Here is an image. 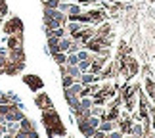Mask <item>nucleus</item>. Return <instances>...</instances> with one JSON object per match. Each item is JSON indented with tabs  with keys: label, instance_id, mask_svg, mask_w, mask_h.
<instances>
[{
	"label": "nucleus",
	"instance_id": "f257e3e1",
	"mask_svg": "<svg viewBox=\"0 0 155 138\" xmlns=\"http://www.w3.org/2000/svg\"><path fill=\"white\" fill-rule=\"evenodd\" d=\"M21 31H23V23H21L19 17H12L10 21L4 23V33L6 35H17Z\"/></svg>",
	"mask_w": 155,
	"mask_h": 138
},
{
	"label": "nucleus",
	"instance_id": "f03ea898",
	"mask_svg": "<svg viewBox=\"0 0 155 138\" xmlns=\"http://www.w3.org/2000/svg\"><path fill=\"white\" fill-rule=\"evenodd\" d=\"M88 17H90V23H102L105 19V12L104 10H92V12H88Z\"/></svg>",
	"mask_w": 155,
	"mask_h": 138
},
{
	"label": "nucleus",
	"instance_id": "7ed1b4c3",
	"mask_svg": "<svg viewBox=\"0 0 155 138\" xmlns=\"http://www.w3.org/2000/svg\"><path fill=\"white\" fill-rule=\"evenodd\" d=\"M23 81H25L27 85L33 88V90H37V88L42 86V81H40L38 77H35V75H27V77H23Z\"/></svg>",
	"mask_w": 155,
	"mask_h": 138
},
{
	"label": "nucleus",
	"instance_id": "20e7f679",
	"mask_svg": "<svg viewBox=\"0 0 155 138\" xmlns=\"http://www.w3.org/2000/svg\"><path fill=\"white\" fill-rule=\"evenodd\" d=\"M21 33H17V35H10V40H8V46H10V50H15V48H21Z\"/></svg>",
	"mask_w": 155,
	"mask_h": 138
},
{
	"label": "nucleus",
	"instance_id": "39448f33",
	"mask_svg": "<svg viewBox=\"0 0 155 138\" xmlns=\"http://www.w3.org/2000/svg\"><path fill=\"white\" fill-rule=\"evenodd\" d=\"M96 35L98 37H109L111 35V25L109 23H102V25L96 29Z\"/></svg>",
	"mask_w": 155,
	"mask_h": 138
},
{
	"label": "nucleus",
	"instance_id": "423d86ee",
	"mask_svg": "<svg viewBox=\"0 0 155 138\" xmlns=\"http://www.w3.org/2000/svg\"><path fill=\"white\" fill-rule=\"evenodd\" d=\"M100 77L98 75H94V73H84V75H81V82L82 85H92V82H98Z\"/></svg>",
	"mask_w": 155,
	"mask_h": 138
},
{
	"label": "nucleus",
	"instance_id": "0eeeda50",
	"mask_svg": "<svg viewBox=\"0 0 155 138\" xmlns=\"http://www.w3.org/2000/svg\"><path fill=\"white\" fill-rule=\"evenodd\" d=\"M54 59H56L58 65H63L65 62H67V54H65V52H58V54H54Z\"/></svg>",
	"mask_w": 155,
	"mask_h": 138
},
{
	"label": "nucleus",
	"instance_id": "6e6552de",
	"mask_svg": "<svg viewBox=\"0 0 155 138\" xmlns=\"http://www.w3.org/2000/svg\"><path fill=\"white\" fill-rule=\"evenodd\" d=\"M67 65H79V56L77 54H67Z\"/></svg>",
	"mask_w": 155,
	"mask_h": 138
},
{
	"label": "nucleus",
	"instance_id": "1a4fd4ad",
	"mask_svg": "<svg viewBox=\"0 0 155 138\" xmlns=\"http://www.w3.org/2000/svg\"><path fill=\"white\" fill-rule=\"evenodd\" d=\"M73 82H75V79H73L71 75H63V86H65V88H69Z\"/></svg>",
	"mask_w": 155,
	"mask_h": 138
},
{
	"label": "nucleus",
	"instance_id": "9d476101",
	"mask_svg": "<svg viewBox=\"0 0 155 138\" xmlns=\"http://www.w3.org/2000/svg\"><path fill=\"white\" fill-rule=\"evenodd\" d=\"M59 0H44V8H58Z\"/></svg>",
	"mask_w": 155,
	"mask_h": 138
},
{
	"label": "nucleus",
	"instance_id": "9b49d317",
	"mask_svg": "<svg viewBox=\"0 0 155 138\" xmlns=\"http://www.w3.org/2000/svg\"><path fill=\"white\" fill-rule=\"evenodd\" d=\"M86 123H88V125H90V127H92V129H98V127H100V119H98V117H92V119H86Z\"/></svg>",
	"mask_w": 155,
	"mask_h": 138
},
{
	"label": "nucleus",
	"instance_id": "f8f14e48",
	"mask_svg": "<svg viewBox=\"0 0 155 138\" xmlns=\"http://www.w3.org/2000/svg\"><path fill=\"white\" fill-rule=\"evenodd\" d=\"M105 138H123V133L121 130H111L109 136H105Z\"/></svg>",
	"mask_w": 155,
	"mask_h": 138
},
{
	"label": "nucleus",
	"instance_id": "ddd939ff",
	"mask_svg": "<svg viewBox=\"0 0 155 138\" xmlns=\"http://www.w3.org/2000/svg\"><path fill=\"white\" fill-rule=\"evenodd\" d=\"M88 107H92V102L90 100H81V109H88Z\"/></svg>",
	"mask_w": 155,
	"mask_h": 138
},
{
	"label": "nucleus",
	"instance_id": "4468645a",
	"mask_svg": "<svg viewBox=\"0 0 155 138\" xmlns=\"http://www.w3.org/2000/svg\"><path fill=\"white\" fill-rule=\"evenodd\" d=\"M0 6H4V0H0Z\"/></svg>",
	"mask_w": 155,
	"mask_h": 138
},
{
	"label": "nucleus",
	"instance_id": "2eb2a0df",
	"mask_svg": "<svg viewBox=\"0 0 155 138\" xmlns=\"http://www.w3.org/2000/svg\"><path fill=\"white\" fill-rule=\"evenodd\" d=\"M73 2H81V0H73Z\"/></svg>",
	"mask_w": 155,
	"mask_h": 138
},
{
	"label": "nucleus",
	"instance_id": "dca6fc26",
	"mask_svg": "<svg viewBox=\"0 0 155 138\" xmlns=\"http://www.w3.org/2000/svg\"><path fill=\"white\" fill-rule=\"evenodd\" d=\"M59 2H63V0H59Z\"/></svg>",
	"mask_w": 155,
	"mask_h": 138
}]
</instances>
